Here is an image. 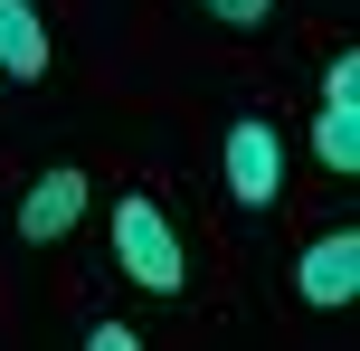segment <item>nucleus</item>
I'll list each match as a JSON object with an SVG mask.
<instances>
[{
  "label": "nucleus",
  "mask_w": 360,
  "mask_h": 351,
  "mask_svg": "<svg viewBox=\"0 0 360 351\" xmlns=\"http://www.w3.org/2000/svg\"><path fill=\"white\" fill-rule=\"evenodd\" d=\"M114 266H124L143 295H180L190 285V247L162 219V200H114Z\"/></svg>",
  "instance_id": "obj_1"
},
{
  "label": "nucleus",
  "mask_w": 360,
  "mask_h": 351,
  "mask_svg": "<svg viewBox=\"0 0 360 351\" xmlns=\"http://www.w3.org/2000/svg\"><path fill=\"white\" fill-rule=\"evenodd\" d=\"M218 171H228L237 209H275L285 200V133H275L266 114H237V124L218 133Z\"/></svg>",
  "instance_id": "obj_2"
},
{
  "label": "nucleus",
  "mask_w": 360,
  "mask_h": 351,
  "mask_svg": "<svg viewBox=\"0 0 360 351\" xmlns=\"http://www.w3.org/2000/svg\"><path fill=\"white\" fill-rule=\"evenodd\" d=\"M313 152H323L332 181L360 171V48H332L323 95H313Z\"/></svg>",
  "instance_id": "obj_3"
},
{
  "label": "nucleus",
  "mask_w": 360,
  "mask_h": 351,
  "mask_svg": "<svg viewBox=\"0 0 360 351\" xmlns=\"http://www.w3.org/2000/svg\"><path fill=\"white\" fill-rule=\"evenodd\" d=\"M86 200H95V171H86V162H57V171H38V181L19 190L10 228H19L29 247H57L76 219H86Z\"/></svg>",
  "instance_id": "obj_4"
},
{
  "label": "nucleus",
  "mask_w": 360,
  "mask_h": 351,
  "mask_svg": "<svg viewBox=\"0 0 360 351\" xmlns=\"http://www.w3.org/2000/svg\"><path fill=\"white\" fill-rule=\"evenodd\" d=\"M294 295H304L313 314H332V304L360 295V228H323V238L294 257Z\"/></svg>",
  "instance_id": "obj_5"
},
{
  "label": "nucleus",
  "mask_w": 360,
  "mask_h": 351,
  "mask_svg": "<svg viewBox=\"0 0 360 351\" xmlns=\"http://www.w3.org/2000/svg\"><path fill=\"white\" fill-rule=\"evenodd\" d=\"M0 76L10 86L48 76V19H38V0H0Z\"/></svg>",
  "instance_id": "obj_6"
},
{
  "label": "nucleus",
  "mask_w": 360,
  "mask_h": 351,
  "mask_svg": "<svg viewBox=\"0 0 360 351\" xmlns=\"http://www.w3.org/2000/svg\"><path fill=\"white\" fill-rule=\"evenodd\" d=\"M199 10H209L218 29H266V19H275V0H199Z\"/></svg>",
  "instance_id": "obj_7"
},
{
  "label": "nucleus",
  "mask_w": 360,
  "mask_h": 351,
  "mask_svg": "<svg viewBox=\"0 0 360 351\" xmlns=\"http://www.w3.org/2000/svg\"><path fill=\"white\" fill-rule=\"evenodd\" d=\"M86 351H143V333H133V323H114V314H105V323H86Z\"/></svg>",
  "instance_id": "obj_8"
}]
</instances>
